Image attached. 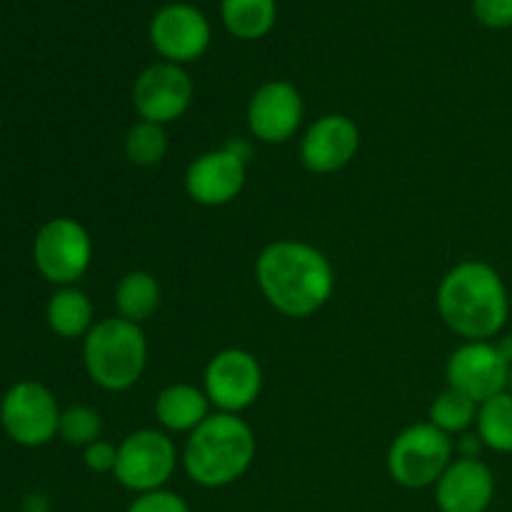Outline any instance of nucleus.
<instances>
[{
    "label": "nucleus",
    "mask_w": 512,
    "mask_h": 512,
    "mask_svg": "<svg viewBox=\"0 0 512 512\" xmlns=\"http://www.w3.org/2000/svg\"><path fill=\"white\" fill-rule=\"evenodd\" d=\"M255 280L263 298L285 318H310L335 293L333 263L303 240L265 245L255 260Z\"/></svg>",
    "instance_id": "nucleus-1"
},
{
    "label": "nucleus",
    "mask_w": 512,
    "mask_h": 512,
    "mask_svg": "<svg viewBox=\"0 0 512 512\" xmlns=\"http://www.w3.org/2000/svg\"><path fill=\"white\" fill-rule=\"evenodd\" d=\"M435 303L443 323L465 343L495 338L510 315L508 288L498 270L483 260H463L450 268Z\"/></svg>",
    "instance_id": "nucleus-2"
},
{
    "label": "nucleus",
    "mask_w": 512,
    "mask_h": 512,
    "mask_svg": "<svg viewBox=\"0 0 512 512\" xmlns=\"http://www.w3.org/2000/svg\"><path fill=\"white\" fill-rule=\"evenodd\" d=\"M258 453L253 428L240 415L210 413L188 435L183 450L185 473L203 488H225L243 478Z\"/></svg>",
    "instance_id": "nucleus-3"
},
{
    "label": "nucleus",
    "mask_w": 512,
    "mask_h": 512,
    "mask_svg": "<svg viewBox=\"0 0 512 512\" xmlns=\"http://www.w3.org/2000/svg\"><path fill=\"white\" fill-rule=\"evenodd\" d=\"M88 378L108 393L130 390L148 365V340L140 325L125 318H105L83 338Z\"/></svg>",
    "instance_id": "nucleus-4"
},
{
    "label": "nucleus",
    "mask_w": 512,
    "mask_h": 512,
    "mask_svg": "<svg viewBox=\"0 0 512 512\" xmlns=\"http://www.w3.org/2000/svg\"><path fill=\"white\" fill-rule=\"evenodd\" d=\"M453 438L433 423H415L395 435L388 450V473L408 490L430 488L453 463Z\"/></svg>",
    "instance_id": "nucleus-5"
},
{
    "label": "nucleus",
    "mask_w": 512,
    "mask_h": 512,
    "mask_svg": "<svg viewBox=\"0 0 512 512\" xmlns=\"http://www.w3.org/2000/svg\"><path fill=\"white\" fill-rule=\"evenodd\" d=\"M58 398L35 380H20L5 390L0 400V425L15 445L43 448L58 438L60 430Z\"/></svg>",
    "instance_id": "nucleus-6"
},
{
    "label": "nucleus",
    "mask_w": 512,
    "mask_h": 512,
    "mask_svg": "<svg viewBox=\"0 0 512 512\" xmlns=\"http://www.w3.org/2000/svg\"><path fill=\"white\" fill-rule=\"evenodd\" d=\"M93 240L83 223L75 218L48 220L33 240V263L48 283L65 288L75 285L90 268Z\"/></svg>",
    "instance_id": "nucleus-7"
},
{
    "label": "nucleus",
    "mask_w": 512,
    "mask_h": 512,
    "mask_svg": "<svg viewBox=\"0 0 512 512\" xmlns=\"http://www.w3.org/2000/svg\"><path fill=\"white\" fill-rule=\"evenodd\" d=\"M178 465L175 443L163 430H138L118 445L115 480L135 495L163 490Z\"/></svg>",
    "instance_id": "nucleus-8"
},
{
    "label": "nucleus",
    "mask_w": 512,
    "mask_h": 512,
    "mask_svg": "<svg viewBox=\"0 0 512 512\" xmlns=\"http://www.w3.org/2000/svg\"><path fill=\"white\" fill-rule=\"evenodd\" d=\"M203 390L218 413L240 415L263 393V368L248 350H220L205 368Z\"/></svg>",
    "instance_id": "nucleus-9"
},
{
    "label": "nucleus",
    "mask_w": 512,
    "mask_h": 512,
    "mask_svg": "<svg viewBox=\"0 0 512 512\" xmlns=\"http://www.w3.org/2000/svg\"><path fill=\"white\" fill-rule=\"evenodd\" d=\"M248 180V155L240 145H223L198 155L185 173V190L205 208L228 205L243 193Z\"/></svg>",
    "instance_id": "nucleus-10"
},
{
    "label": "nucleus",
    "mask_w": 512,
    "mask_h": 512,
    "mask_svg": "<svg viewBox=\"0 0 512 512\" xmlns=\"http://www.w3.org/2000/svg\"><path fill=\"white\" fill-rule=\"evenodd\" d=\"M510 365L490 340H468L453 350L445 365L448 388L468 395L478 405L508 390Z\"/></svg>",
    "instance_id": "nucleus-11"
},
{
    "label": "nucleus",
    "mask_w": 512,
    "mask_h": 512,
    "mask_svg": "<svg viewBox=\"0 0 512 512\" xmlns=\"http://www.w3.org/2000/svg\"><path fill=\"white\" fill-rule=\"evenodd\" d=\"M193 103V80L183 65L155 63L138 75L133 85V105L140 120L168 125L188 113Z\"/></svg>",
    "instance_id": "nucleus-12"
},
{
    "label": "nucleus",
    "mask_w": 512,
    "mask_h": 512,
    "mask_svg": "<svg viewBox=\"0 0 512 512\" xmlns=\"http://www.w3.org/2000/svg\"><path fill=\"white\" fill-rule=\"evenodd\" d=\"M150 43L165 63H193L208 50L210 23L193 5L170 3L150 20Z\"/></svg>",
    "instance_id": "nucleus-13"
},
{
    "label": "nucleus",
    "mask_w": 512,
    "mask_h": 512,
    "mask_svg": "<svg viewBox=\"0 0 512 512\" xmlns=\"http://www.w3.org/2000/svg\"><path fill=\"white\" fill-rule=\"evenodd\" d=\"M303 95L288 80H268L248 103V128L260 143H288L303 123Z\"/></svg>",
    "instance_id": "nucleus-14"
},
{
    "label": "nucleus",
    "mask_w": 512,
    "mask_h": 512,
    "mask_svg": "<svg viewBox=\"0 0 512 512\" xmlns=\"http://www.w3.org/2000/svg\"><path fill=\"white\" fill-rule=\"evenodd\" d=\"M360 130L353 118L343 113H328L315 120L300 140V163L315 175H330L343 170L358 155Z\"/></svg>",
    "instance_id": "nucleus-15"
},
{
    "label": "nucleus",
    "mask_w": 512,
    "mask_h": 512,
    "mask_svg": "<svg viewBox=\"0 0 512 512\" xmlns=\"http://www.w3.org/2000/svg\"><path fill=\"white\" fill-rule=\"evenodd\" d=\"M495 498V475L483 460L458 458L435 483L440 512H485Z\"/></svg>",
    "instance_id": "nucleus-16"
},
{
    "label": "nucleus",
    "mask_w": 512,
    "mask_h": 512,
    "mask_svg": "<svg viewBox=\"0 0 512 512\" xmlns=\"http://www.w3.org/2000/svg\"><path fill=\"white\" fill-rule=\"evenodd\" d=\"M210 400L205 390L188 383L168 385L155 400V418L170 433H193L210 415Z\"/></svg>",
    "instance_id": "nucleus-17"
},
{
    "label": "nucleus",
    "mask_w": 512,
    "mask_h": 512,
    "mask_svg": "<svg viewBox=\"0 0 512 512\" xmlns=\"http://www.w3.org/2000/svg\"><path fill=\"white\" fill-rule=\"evenodd\" d=\"M45 320H48V328L58 338L78 340L93 330L95 310L83 290L75 288V285H65V288H58L50 295Z\"/></svg>",
    "instance_id": "nucleus-18"
},
{
    "label": "nucleus",
    "mask_w": 512,
    "mask_h": 512,
    "mask_svg": "<svg viewBox=\"0 0 512 512\" xmlns=\"http://www.w3.org/2000/svg\"><path fill=\"white\" fill-rule=\"evenodd\" d=\"M115 308L120 318L140 325L160 308V283L148 270H130L115 288Z\"/></svg>",
    "instance_id": "nucleus-19"
},
{
    "label": "nucleus",
    "mask_w": 512,
    "mask_h": 512,
    "mask_svg": "<svg viewBox=\"0 0 512 512\" xmlns=\"http://www.w3.org/2000/svg\"><path fill=\"white\" fill-rule=\"evenodd\" d=\"M220 10L225 28L240 40L265 38L278 18L275 0H223Z\"/></svg>",
    "instance_id": "nucleus-20"
},
{
    "label": "nucleus",
    "mask_w": 512,
    "mask_h": 512,
    "mask_svg": "<svg viewBox=\"0 0 512 512\" xmlns=\"http://www.w3.org/2000/svg\"><path fill=\"white\" fill-rule=\"evenodd\" d=\"M478 438L495 453H512V393L495 395L478 408Z\"/></svg>",
    "instance_id": "nucleus-21"
},
{
    "label": "nucleus",
    "mask_w": 512,
    "mask_h": 512,
    "mask_svg": "<svg viewBox=\"0 0 512 512\" xmlns=\"http://www.w3.org/2000/svg\"><path fill=\"white\" fill-rule=\"evenodd\" d=\"M478 408L480 405L475 403V400H470L468 395L448 388L430 403L428 423H433L435 428L443 430V433L448 435L465 433V430H468L470 425H475V420H478Z\"/></svg>",
    "instance_id": "nucleus-22"
},
{
    "label": "nucleus",
    "mask_w": 512,
    "mask_h": 512,
    "mask_svg": "<svg viewBox=\"0 0 512 512\" xmlns=\"http://www.w3.org/2000/svg\"><path fill=\"white\" fill-rule=\"evenodd\" d=\"M168 153V133L165 125L138 120L125 133V158L138 168H153Z\"/></svg>",
    "instance_id": "nucleus-23"
},
{
    "label": "nucleus",
    "mask_w": 512,
    "mask_h": 512,
    "mask_svg": "<svg viewBox=\"0 0 512 512\" xmlns=\"http://www.w3.org/2000/svg\"><path fill=\"white\" fill-rule=\"evenodd\" d=\"M100 433H103V418L90 405H70L60 413L58 438H63L68 445L88 448L90 443L100 440Z\"/></svg>",
    "instance_id": "nucleus-24"
},
{
    "label": "nucleus",
    "mask_w": 512,
    "mask_h": 512,
    "mask_svg": "<svg viewBox=\"0 0 512 512\" xmlns=\"http://www.w3.org/2000/svg\"><path fill=\"white\" fill-rule=\"evenodd\" d=\"M125 512H190V508L178 493L163 488L138 495Z\"/></svg>",
    "instance_id": "nucleus-25"
},
{
    "label": "nucleus",
    "mask_w": 512,
    "mask_h": 512,
    "mask_svg": "<svg viewBox=\"0 0 512 512\" xmlns=\"http://www.w3.org/2000/svg\"><path fill=\"white\" fill-rule=\"evenodd\" d=\"M473 13L485 28H512V0H473Z\"/></svg>",
    "instance_id": "nucleus-26"
},
{
    "label": "nucleus",
    "mask_w": 512,
    "mask_h": 512,
    "mask_svg": "<svg viewBox=\"0 0 512 512\" xmlns=\"http://www.w3.org/2000/svg\"><path fill=\"white\" fill-rule=\"evenodd\" d=\"M83 463L93 473H113L118 463V448L103 438L95 440L88 448H83Z\"/></svg>",
    "instance_id": "nucleus-27"
},
{
    "label": "nucleus",
    "mask_w": 512,
    "mask_h": 512,
    "mask_svg": "<svg viewBox=\"0 0 512 512\" xmlns=\"http://www.w3.org/2000/svg\"><path fill=\"white\" fill-rule=\"evenodd\" d=\"M495 345H498L500 355H503V358L508 360V365H512V335H508V338H500Z\"/></svg>",
    "instance_id": "nucleus-28"
},
{
    "label": "nucleus",
    "mask_w": 512,
    "mask_h": 512,
    "mask_svg": "<svg viewBox=\"0 0 512 512\" xmlns=\"http://www.w3.org/2000/svg\"><path fill=\"white\" fill-rule=\"evenodd\" d=\"M508 390L512 393V365H510V375H508Z\"/></svg>",
    "instance_id": "nucleus-29"
}]
</instances>
